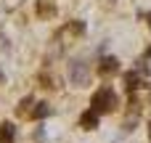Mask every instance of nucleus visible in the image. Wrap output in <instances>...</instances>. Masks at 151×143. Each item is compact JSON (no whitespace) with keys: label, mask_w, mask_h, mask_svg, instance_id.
<instances>
[{"label":"nucleus","mask_w":151,"mask_h":143,"mask_svg":"<svg viewBox=\"0 0 151 143\" xmlns=\"http://www.w3.org/2000/svg\"><path fill=\"white\" fill-rule=\"evenodd\" d=\"M90 103H93L96 114H109V111H114L119 106V98H117V93L111 88H101V90H96V96H93Z\"/></svg>","instance_id":"f257e3e1"},{"label":"nucleus","mask_w":151,"mask_h":143,"mask_svg":"<svg viewBox=\"0 0 151 143\" xmlns=\"http://www.w3.org/2000/svg\"><path fill=\"white\" fill-rule=\"evenodd\" d=\"M69 80L77 85V88H85L88 82H90V72H88V64L85 61H72L69 64Z\"/></svg>","instance_id":"f03ea898"},{"label":"nucleus","mask_w":151,"mask_h":143,"mask_svg":"<svg viewBox=\"0 0 151 143\" xmlns=\"http://www.w3.org/2000/svg\"><path fill=\"white\" fill-rule=\"evenodd\" d=\"M98 72H101V74H117V72H119V61H117L114 56H104L101 64H98Z\"/></svg>","instance_id":"7ed1b4c3"},{"label":"nucleus","mask_w":151,"mask_h":143,"mask_svg":"<svg viewBox=\"0 0 151 143\" xmlns=\"http://www.w3.org/2000/svg\"><path fill=\"white\" fill-rule=\"evenodd\" d=\"M37 16L40 19H53L56 16V3L53 0H37Z\"/></svg>","instance_id":"20e7f679"},{"label":"nucleus","mask_w":151,"mask_h":143,"mask_svg":"<svg viewBox=\"0 0 151 143\" xmlns=\"http://www.w3.org/2000/svg\"><path fill=\"white\" fill-rule=\"evenodd\" d=\"M80 127H82V130H96V127H98V114H96L93 109L85 111V114L80 117Z\"/></svg>","instance_id":"39448f33"},{"label":"nucleus","mask_w":151,"mask_h":143,"mask_svg":"<svg viewBox=\"0 0 151 143\" xmlns=\"http://www.w3.org/2000/svg\"><path fill=\"white\" fill-rule=\"evenodd\" d=\"M16 141V127L11 122H3L0 125V143H13Z\"/></svg>","instance_id":"423d86ee"},{"label":"nucleus","mask_w":151,"mask_h":143,"mask_svg":"<svg viewBox=\"0 0 151 143\" xmlns=\"http://www.w3.org/2000/svg\"><path fill=\"white\" fill-rule=\"evenodd\" d=\"M125 85H127L130 93H135V90L141 88V74H138V72H127V74H125Z\"/></svg>","instance_id":"0eeeda50"},{"label":"nucleus","mask_w":151,"mask_h":143,"mask_svg":"<svg viewBox=\"0 0 151 143\" xmlns=\"http://www.w3.org/2000/svg\"><path fill=\"white\" fill-rule=\"evenodd\" d=\"M50 111H53V109H50V103L40 101V103H35V109H32V117H35V119H45Z\"/></svg>","instance_id":"6e6552de"},{"label":"nucleus","mask_w":151,"mask_h":143,"mask_svg":"<svg viewBox=\"0 0 151 143\" xmlns=\"http://www.w3.org/2000/svg\"><path fill=\"white\" fill-rule=\"evenodd\" d=\"M29 106H35V98H32V96H27V98L19 103V109H16L19 117H29Z\"/></svg>","instance_id":"1a4fd4ad"},{"label":"nucleus","mask_w":151,"mask_h":143,"mask_svg":"<svg viewBox=\"0 0 151 143\" xmlns=\"http://www.w3.org/2000/svg\"><path fill=\"white\" fill-rule=\"evenodd\" d=\"M66 29H69V32H74V34H82V32H85V21H72Z\"/></svg>","instance_id":"9d476101"},{"label":"nucleus","mask_w":151,"mask_h":143,"mask_svg":"<svg viewBox=\"0 0 151 143\" xmlns=\"http://www.w3.org/2000/svg\"><path fill=\"white\" fill-rule=\"evenodd\" d=\"M40 82H42V88H53V85H56V82H53L48 74H40Z\"/></svg>","instance_id":"9b49d317"},{"label":"nucleus","mask_w":151,"mask_h":143,"mask_svg":"<svg viewBox=\"0 0 151 143\" xmlns=\"http://www.w3.org/2000/svg\"><path fill=\"white\" fill-rule=\"evenodd\" d=\"M3 82H5V77H3V69H0V85H3Z\"/></svg>","instance_id":"f8f14e48"},{"label":"nucleus","mask_w":151,"mask_h":143,"mask_svg":"<svg viewBox=\"0 0 151 143\" xmlns=\"http://www.w3.org/2000/svg\"><path fill=\"white\" fill-rule=\"evenodd\" d=\"M146 58H151V48H149V50H146Z\"/></svg>","instance_id":"ddd939ff"},{"label":"nucleus","mask_w":151,"mask_h":143,"mask_svg":"<svg viewBox=\"0 0 151 143\" xmlns=\"http://www.w3.org/2000/svg\"><path fill=\"white\" fill-rule=\"evenodd\" d=\"M146 19H149V27H151V13H149V16H146Z\"/></svg>","instance_id":"4468645a"},{"label":"nucleus","mask_w":151,"mask_h":143,"mask_svg":"<svg viewBox=\"0 0 151 143\" xmlns=\"http://www.w3.org/2000/svg\"><path fill=\"white\" fill-rule=\"evenodd\" d=\"M149 138H151V125H149Z\"/></svg>","instance_id":"2eb2a0df"}]
</instances>
